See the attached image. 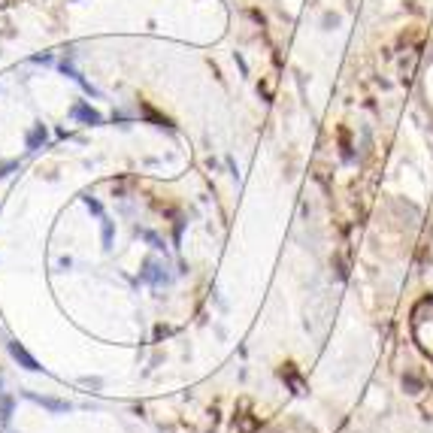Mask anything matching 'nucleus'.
I'll return each instance as SVG.
<instances>
[{"instance_id":"obj_19","label":"nucleus","mask_w":433,"mask_h":433,"mask_svg":"<svg viewBox=\"0 0 433 433\" xmlns=\"http://www.w3.org/2000/svg\"><path fill=\"white\" fill-rule=\"evenodd\" d=\"M173 333V327H167V324H158L155 327V342H161V336H170Z\"/></svg>"},{"instance_id":"obj_7","label":"nucleus","mask_w":433,"mask_h":433,"mask_svg":"<svg viewBox=\"0 0 433 433\" xmlns=\"http://www.w3.org/2000/svg\"><path fill=\"white\" fill-rule=\"evenodd\" d=\"M46 142H49V128L43 121H33L31 128H28V133H25V149L28 152H39Z\"/></svg>"},{"instance_id":"obj_8","label":"nucleus","mask_w":433,"mask_h":433,"mask_svg":"<svg viewBox=\"0 0 433 433\" xmlns=\"http://www.w3.org/2000/svg\"><path fill=\"white\" fill-rule=\"evenodd\" d=\"M58 70H61L64 76H70V79H73V82H76V85H79V88H82L85 94H91V97H100V91L94 88V85H91V82H88V79H85V76H82V73H79V70H76V67H73V61H70V58H64V61L58 64Z\"/></svg>"},{"instance_id":"obj_20","label":"nucleus","mask_w":433,"mask_h":433,"mask_svg":"<svg viewBox=\"0 0 433 433\" xmlns=\"http://www.w3.org/2000/svg\"><path fill=\"white\" fill-rule=\"evenodd\" d=\"M31 61H33V64H52V61H55V58H52V55H46V52H43V55H33Z\"/></svg>"},{"instance_id":"obj_10","label":"nucleus","mask_w":433,"mask_h":433,"mask_svg":"<svg viewBox=\"0 0 433 433\" xmlns=\"http://www.w3.org/2000/svg\"><path fill=\"white\" fill-rule=\"evenodd\" d=\"M258 424H261V421H258L252 412H242V415H236V418H233V427H236L239 433H255V430H258Z\"/></svg>"},{"instance_id":"obj_14","label":"nucleus","mask_w":433,"mask_h":433,"mask_svg":"<svg viewBox=\"0 0 433 433\" xmlns=\"http://www.w3.org/2000/svg\"><path fill=\"white\" fill-rule=\"evenodd\" d=\"M136 233H139V236H142V239H146V242L155 249V252H164V255H167V242H164V239H161L155 231H139V228H136Z\"/></svg>"},{"instance_id":"obj_6","label":"nucleus","mask_w":433,"mask_h":433,"mask_svg":"<svg viewBox=\"0 0 433 433\" xmlns=\"http://www.w3.org/2000/svg\"><path fill=\"white\" fill-rule=\"evenodd\" d=\"M22 397H28L31 403L36 406H43V409H49L52 415H64L73 409V403H67V400H58V397H39V394H33V391H22Z\"/></svg>"},{"instance_id":"obj_15","label":"nucleus","mask_w":433,"mask_h":433,"mask_svg":"<svg viewBox=\"0 0 433 433\" xmlns=\"http://www.w3.org/2000/svg\"><path fill=\"white\" fill-rule=\"evenodd\" d=\"M85 206H88V212H91V215H97V218H103V215H106V212H103V203H100L97 197H91V194H85Z\"/></svg>"},{"instance_id":"obj_1","label":"nucleus","mask_w":433,"mask_h":433,"mask_svg":"<svg viewBox=\"0 0 433 433\" xmlns=\"http://www.w3.org/2000/svg\"><path fill=\"white\" fill-rule=\"evenodd\" d=\"M412 333H415L418 348L433 358V294L412 309Z\"/></svg>"},{"instance_id":"obj_9","label":"nucleus","mask_w":433,"mask_h":433,"mask_svg":"<svg viewBox=\"0 0 433 433\" xmlns=\"http://www.w3.org/2000/svg\"><path fill=\"white\" fill-rule=\"evenodd\" d=\"M139 118H142V121H149V125H155V128H167V131H173V121L167 118L164 112H158L149 100H139Z\"/></svg>"},{"instance_id":"obj_4","label":"nucleus","mask_w":433,"mask_h":433,"mask_svg":"<svg viewBox=\"0 0 433 433\" xmlns=\"http://www.w3.org/2000/svg\"><path fill=\"white\" fill-rule=\"evenodd\" d=\"M6 348H9L12 361H15L18 366H25V369H31V373H46V369L39 366V361L33 358L31 352H28V348H25V345L18 342V339H9V342H6Z\"/></svg>"},{"instance_id":"obj_2","label":"nucleus","mask_w":433,"mask_h":433,"mask_svg":"<svg viewBox=\"0 0 433 433\" xmlns=\"http://www.w3.org/2000/svg\"><path fill=\"white\" fill-rule=\"evenodd\" d=\"M67 115H70L73 121L85 125V128H100V125H103V115H100L88 100H76V103L70 106V112H67Z\"/></svg>"},{"instance_id":"obj_16","label":"nucleus","mask_w":433,"mask_h":433,"mask_svg":"<svg viewBox=\"0 0 433 433\" xmlns=\"http://www.w3.org/2000/svg\"><path fill=\"white\" fill-rule=\"evenodd\" d=\"M185 224H188L185 218H176V224H173V245H176V249H179V242H182V231H185Z\"/></svg>"},{"instance_id":"obj_18","label":"nucleus","mask_w":433,"mask_h":433,"mask_svg":"<svg viewBox=\"0 0 433 433\" xmlns=\"http://www.w3.org/2000/svg\"><path fill=\"white\" fill-rule=\"evenodd\" d=\"M233 64L239 67V73H242V76H245V79H249V64H245V58H242V55H239V52H233Z\"/></svg>"},{"instance_id":"obj_3","label":"nucleus","mask_w":433,"mask_h":433,"mask_svg":"<svg viewBox=\"0 0 433 433\" xmlns=\"http://www.w3.org/2000/svg\"><path fill=\"white\" fill-rule=\"evenodd\" d=\"M139 282L158 288V285H167V282H170V273H167V266L161 264V261L146 258V261H142V270H139Z\"/></svg>"},{"instance_id":"obj_11","label":"nucleus","mask_w":433,"mask_h":433,"mask_svg":"<svg viewBox=\"0 0 433 433\" xmlns=\"http://www.w3.org/2000/svg\"><path fill=\"white\" fill-rule=\"evenodd\" d=\"M12 406H15L12 394L0 391V427H9V418H12Z\"/></svg>"},{"instance_id":"obj_12","label":"nucleus","mask_w":433,"mask_h":433,"mask_svg":"<svg viewBox=\"0 0 433 433\" xmlns=\"http://www.w3.org/2000/svg\"><path fill=\"white\" fill-rule=\"evenodd\" d=\"M403 388H406V394H421V391H424V379H421L415 369H409V373L403 376Z\"/></svg>"},{"instance_id":"obj_5","label":"nucleus","mask_w":433,"mask_h":433,"mask_svg":"<svg viewBox=\"0 0 433 433\" xmlns=\"http://www.w3.org/2000/svg\"><path fill=\"white\" fill-rule=\"evenodd\" d=\"M279 379H282V382H285V385H288V388H291L297 397H303V394L309 391L306 379L300 376V369H297L294 364H282V366H279Z\"/></svg>"},{"instance_id":"obj_13","label":"nucleus","mask_w":433,"mask_h":433,"mask_svg":"<svg viewBox=\"0 0 433 433\" xmlns=\"http://www.w3.org/2000/svg\"><path fill=\"white\" fill-rule=\"evenodd\" d=\"M112 236H115V224L103 215V218H100V239H103V252H112Z\"/></svg>"},{"instance_id":"obj_17","label":"nucleus","mask_w":433,"mask_h":433,"mask_svg":"<svg viewBox=\"0 0 433 433\" xmlns=\"http://www.w3.org/2000/svg\"><path fill=\"white\" fill-rule=\"evenodd\" d=\"M18 167H22V161H18V158H12V161L0 164V179H3V176H9V173H12V170H18Z\"/></svg>"}]
</instances>
